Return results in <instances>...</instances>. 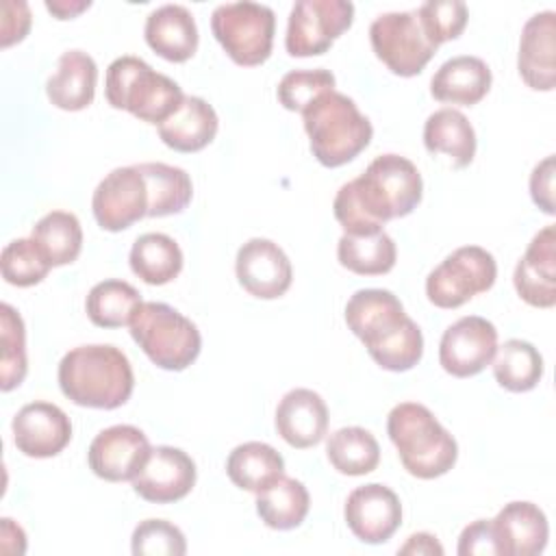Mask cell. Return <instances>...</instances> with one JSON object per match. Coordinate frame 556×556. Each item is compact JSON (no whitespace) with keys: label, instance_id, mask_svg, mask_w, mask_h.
<instances>
[{"label":"cell","instance_id":"6da1fadb","mask_svg":"<svg viewBox=\"0 0 556 556\" xmlns=\"http://www.w3.org/2000/svg\"><path fill=\"white\" fill-rule=\"evenodd\" d=\"M421 195L417 165L400 154H380L358 178L341 185L332 211L343 235H369L382 230L389 219L413 213Z\"/></svg>","mask_w":556,"mask_h":556},{"label":"cell","instance_id":"7a4b0ae2","mask_svg":"<svg viewBox=\"0 0 556 556\" xmlns=\"http://www.w3.org/2000/svg\"><path fill=\"white\" fill-rule=\"evenodd\" d=\"M345 324L387 371H408L421 361V328L387 289H358L345 304Z\"/></svg>","mask_w":556,"mask_h":556},{"label":"cell","instance_id":"3957f363","mask_svg":"<svg viewBox=\"0 0 556 556\" xmlns=\"http://www.w3.org/2000/svg\"><path fill=\"white\" fill-rule=\"evenodd\" d=\"M59 387L67 400L87 408L113 410L124 406L135 389L126 354L109 343L78 345L59 363Z\"/></svg>","mask_w":556,"mask_h":556},{"label":"cell","instance_id":"277c9868","mask_svg":"<svg viewBox=\"0 0 556 556\" xmlns=\"http://www.w3.org/2000/svg\"><path fill=\"white\" fill-rule=\"evenodd\" d=\"M387 434L404 469L419 480L445 476L456 465V439L424 404L402 402L393 406L387 417Z\"/></svg>","mask_w":556,"mask_h":556},{"label":"cell","instance_id":"5b68a950","mask_svg":"<svg viewBox=\"0 0 556 556\" xmlns=\"http://www.w3.org/2000/svg\"><path fill=\"white\" fill-rule=\"evenodd\" d=\"M304 130L311 152L324 167H341L354 161L371 141L374 126L352 98L328 91L313 100L304 111Z\"/></svg>","mask_w":556,"mask_h":556},{"label":"cell","instance_id":"8992f818","mask_svg":"<svg viewBox=\"0 0 556 556\" xmlns=\"http://www.w3.org/2000/svg\"><path fill=\"white\" fill-rule=\"evenodd\" d=\"M104 96L113 109L128 111L141 122L163 124L185 100L176 80L154 72L139 56H117L106 67Z\"/></svg>","mask_w":556,"mask_h":556},{"label":"cell","instance_id":"52a82bcc","mask_svg":"<svg viewBox=\"0 0 556 556\" xmlns=\"http://www.w3.org/2000/svg\"><path fill=\"white\" fill-rule=\"evenodd\" d=\"M128 328L143 354L167 371L187 369L202 350L198 326L163 302H141Z\"/></svg>","mask_w":556,"mask_h":556},{"label":"cell","instance_id":"ba28073f","mask_svg":"<svg viewBox=\"0 0 556 556\" xmlns=\"http://www.w3.org/2000/svg\"><path fill=\"white\" fill-rule=\"evenodd\" d=\"M211 30L237 65L254 67L271 54L276 15L267 4L226 2L215 7Z\"/></svg>","mask_w":556,"mask_h":556},{"label":"cell","instance_id":"9c48e42d","mask_svg":"<svg viewBox=\"0 0 556 556\" xmlns=\"http://www.w3.org/2000/svg\"><path fill=\"white\" fill-rule=\"evenodd\" d=\"M497 263L480 245H463L447 254L426 278V295L439 308H458L493 287Z\"/></svg>","mask_w":556,"mask_h":556},{"label":"cell","instance_id":"30bf717a","mask_svg":"<svg viewBox=\"0 0 556 556\" xmlns=\"http://www.w3.org/2000/svg\"><path fill=\"white\" fill-rule=\"evenodd\" d=\"M376 56L397 76H417L434 56L437 46L424 35L415 11H391L378 15L369 26Z\"/></svg>","mask_w":556,"mask_h":556},{"label":"cell","instance_id":"8fae6325","mask_svg":"<svg viewBox=\"0 0 556 556\" xmlns=\"http://www.w3.org/2000/svg\"><path fill=\"white\" fill-rule=\"evenodd\" d=\"M354 20L348 0H298L291 7L285 48L291 56H317L330 50Z\"/></svg>","mask_w":556,"mask_h":556},{"label":"cell","instance_id":"7c38bea8","mask_svg":"<svg viewBox=\"0 0 556 556\" xmlns=\"http://www.w3.org/2000/svg\"><path fill=\"white\" fill-rule=\"evenodd\" d=\"M91 211L102 230L119 232L148 217V187L137 165L115 167L96 187Z\"/></svg>","mask_w":556,"mask_h":556},{"label":"cell","instance_id":"4fadbf2b","mask_svg":"<svg viewBox=\"0 0 556 556\" xmlns=\"http://www.w3.org/2000/svg\"><path fill=\"white\" fill-rule=\"evenodd\" d=\"M495 352V326L480 315H467L445 328L439 343V363L450 376L469 378L491 365Z\"/></svg>","mask_w":556,"mask_h":556},{"label":"cell","instance_id":"5bb4252c","mask_svg":"<svg viewBox=\"0 0 556 556\" xmlns=\"http://www.w3.org/2000/svg\"><path fill=\"white\" fill-rule=\"evenodd\" d=\"M150 450L148 437L137 426L117 424L93 437L87 450V463L98 478L124 482L141 471Z\"/></svg>","mask_w":556,"mask_h":556},{"label":"cell","instance_id":"9a60e30c","mask_svg":"<svg viewBox=\"0 0 556 556\" xmlns=\"http://www.w3.org/2000/svg\"><path fill=\"white\" fill-rule=\"evenodd\" d=\"M239 285L258 300L285 295L293 280V267L285 250L271 239H248L235 258Z\"/></svg>","mask_w":556,"mask_h":556},{"label":"cell","instance_id":"2e32d148","mask_svg":"<svg viewBox=\"0 0 556 556\" xmlns=\"http://www.w3.org/2000/svg\"><path fill=\"white\" fill-rule=\"evenodd\" d=\"M343 517L352 534L369 545L387 543L402 523L400 497L380 482L356 486L343 506Z\"/></svg>","mask_w":556,"mask_h":556},{"label":"cell","instance_id":"e0dca14e","mask_svg":"<svg viewBox=\"0 0 556 556\" xmlns=\"http://www.w3.org/2000/svg\"><path fill=\"white\" fill-rule=\"evenodd\" d=\"M130 482L135 493L146 502L172 504L191 493L195 484V463L180 447L156 445Z\"/></svg>","mask_w":556,"mask_h":556},{"label":"cell","instance_id":"ac0fdd59","mask_svg":"<svg viewBox=\"0 0 556 556\" xmlns=\"http://www.w3.org/2000/svg\"><path fill=\"white\" fill-rule=\"evenodd\" d=\"M15 447L30 458H52L72 441L70 417L50 402L24 404L11 424Z\"/></svg>","mask_w":556,"mask_h":556},{"label":"cell","instance_id":"d6986e66","mask_svg":"<svg viewBox=\"0 0 556 556\" xmlns=\"http://www.w3.org/2000/svg\"><path fill=\"white\" fill-rule=\"evenodd\" d=\"M517 295L536 308L556 304V228L539 230L528 243L513 274Z\"/></svg>","mask_w":556,"mask_h":556},{"label":"cell","instance_id":"ffe728a7","mask_svg":"<svg viewBox=\"0 0 556 556\" xmlns=\"http://www.w3.org/2000/svg\"><path fill=\"white\" fill-rule=\"evenodd\" d=\"M517 70L521 80L536 91L556 85V13H534L521 28Z\"/></svg>","mask_w":556,"mask_h":556},{"label":"cell","instance_id":"44dd1931","mask_svg":"<svg viewBox=\"0 0 556 556\" xmlns=\"http://www.w3.org/2000/svg\"><path fill=\"white\" fill-rule=\"evenodd\" d=\"M328 406L313 389H291L276 406L274 426L285 443L298 450L317 445L328 432Z\"/></svg>","mask_w":556,"mask_h":556},{"label":"cell","instance_id":"7402d4cb","mask_svg":"<svg viewBox=\"0 0 556 556\" xmlns=\"http://www.w3.org/2000/svg\"><path fill=\"white\" fill-rule=\"evenodd\" d=\"M502 556H534L547 545L545 513L532 502H510L491 519Z\"/></svg>","mask_w":556,"mask_h":556},{"label":"cell","instance_id":"603a6c76","mask_svg":"<svg viewBox=\"0 0 556 556\" xmlns=\"http://www.w3.org/2000/svg\"><path fill=\"white\" fill-rule=\"evenodd\" d=\"M146 43L165 61L185 63L198 50V26L182 4H163L146 17Z\"/></svg>","mask_w":556,"mask_h":556},{"label":"cell","instance_id":"cb8c5ba5","mask_svg":"<svg viewBox=\"0 0 556 556\" xmlns=\"http://www.w3.org/2000/svg\"><path fill=\"white\" fill-rule=\"evenodd\" d=\"M491 70L480 56L458 54L447 59L430 80V93L439 102L473 106L491 89Z\"/></svg>","mask_w":556,"mask_h":556},{"label":"cell","instance_id":"d4e9b609","mask_svg":"<svg viewBox=\"0 0 556 556\" xmlns=\"http://www.w3.org/2000/svg\"><path fill=\"white\" fill-rule=\"evenodd\" d=\"M156 128L167 148L176 152H200L215 139L219 119L204 98L185 96L182 104Z\"/></svg>","mask_w":556,"mask_h":556},{"label":"cell","instance_id":"484cf974","mask_svg":"<svg viewBox=\"0 0 556 556\" xmlns=\"http://www.w3.org/2000/svg\"><path fill=\"white\" fill-rule=\"evenodd\" d=\"M98 65L83 50L61 54L56 72L46 83L48 100L63 111H83L93 102Z\"/></svg>","mask_w":556,"mask_h":556},{"label":"cell","instance_id":"4316f807","mask_svg":"<svg viewBox=\"0 0 556 556\" xmlns=\"http://www.w3.org/2000/svg\"><path fill=\"white\" fill-rule=\"evenodd\" d=\"M424 146L430 154H447L456 169L467 167L476 156V130L456 109H439L424 124Z\"/></svg>","mask_w":556,"mask_h":556},{"label":"cell","instance_id":"83f0119b","mask_svg":"<svg viewBox=\"0 0 556 556\" xmlns=\"http://www.w3.org/2000/svg\"><path fill=\"white\" fill-rule=\"evenodd\" d=\"M226 473L235 486L261 493L285 476V460L269 443L248 441L228 454Z\"/></svg>","mask_w":556,"mask_h":556},{"label":"cell","instance_id":"f1b7e54d","mask_svg":"<svg viewBox=\"0 0 556 556\" xmlns=\"http://www.w3.org/2000/svg\"><path fill=\"white\" fill-rule=\"evenodd\" d=\"M130 269L146 285H167L182 269L180 245L163 232H146L135 239L130 248Z\"/></svg>","mask_w":556,"mask_h":556},{"label":"cell","instance_id":"f546056e","mask_svg":"<svg viewBox=\"0 0 556 556\" xmlns=\"http://www.w3.org/2000/svg\"><path fill=\"white\" fill-rule=\"evenodd\" d=\"M311 508V495L306 486L295 480L280 476L267 489L256 493V513L261 521L271 530L298 528Z\"/></svg>","mask_w":556,"mask_h":556},{"label":"cell","instance_id":"4dcf8cb0","mask_svg":"<svg viewBox=\"0 0 556 556\" xmlns=\"http://www.w3.org/2000/svg\"><path fill=\"white\" fill-rule=\"evenodd\" d=\"M137 167L148 187V217L178 215L189 206L193 185L182 167L167 163H139Z\"/></svg>","mask_w":556,"mask_h":556},{"label":"cell","instance_id":"1f68e13d","mask_svg":"<svg viewBox=\"0 0 556 556\" xmlns=\"http://www.w3.org/2000/svg\"><path fill=\"white\" fill-rule=\"evenodd\" d=\"M337 258L352 274L382 276L393 269L397 248L384 230L369 235H343L337 243Z\"/></svg>","mask_w":556,"mask_h":556},{"label":"cell","instance_id":"d6a6232c","mask_svg":"<svg viewBox=\"0 0 556 556\" xmlns=\"http://www.w3.org/2000/svg\"><path fill=\"white\" fill-rule=\"evenodd\" d=\"M493 376L497 384L513 393L532 391L543 376V356L523 339H508L493 356Z\"/></svg>","mask_w":556,"mask_h":556},{"label":"cell","instance_id":"836d02e7","mask_svg":"<svg viewBox=\"0 0 556 556\" xmlns=\"http://www.w3.org/2000/svg\"><path fill=\"white\" fill-rule=\"evenodd\" d=\"M326 456L339 473L365 476L378 467L380 445L369 430L361 426H348L334 430L328 437Z\"/></svg>","mask_w":556,"mask_h":556},{"label":"cell","instance_id":"e575fe53","mask_svg":"<svg viewBox=\"0 0 556 556\" xmlns=\"http://www.w3.org/2000/svg\"><path fill=\"white\" fill-rule=\"evenodd\" d=\"M139 306L141 293L130 282L119 278H109L93 285L85 300L87 317L100 328L128 326Z\"/></svg>","mask_w":556,"mask_h":556},{"label":"cell","instance_id":"d590c367","mask_svg":"<svg viewBox=\"0 0 556 556\" xmlns=\"http://www.w3.org/2000/svg\"><path fill=\"white\" fill-rule=\"evenodd\" d=\"M30 239H35L52 267H61L78 258L83 248V228L74 213L50 211L33 226Z\"/></svg>","mask_w":556,"mask_h":556},{"label":"cell","instance_id":"8d00e7d4","mask_svg":"<svg viewBox=\"0 0 556 556\" xmlns=\"http://www.w3.org/2000/svg\"><path fill=\"white\" fill-rule=\"evenodd\" d=\"M0 389L11 391L26 378V330L20 313L11 304L0 306Z\"/></svg>","mask_w":556,"mask_h":556},{"label":"cell","instance_id":"74e56055","mask_svg":"<svg viewBox=\"0 0 556 556\" xmlns=\"http://www.w3.org/2000/svg\"><path fill=\"white\" fill-rule=\"evenodd\" d=\"M2 278L13 287L39 285L52 269L35 239H15L4 245L0 256Z\"/></svg>","mask_w":556,"mask_h":556},{"label":"cell","instance_id":"f35d334b","mask_svg":"<svg viewBox=\"0 0 556 556\" xmlns=\"http://www.w3.org/2000/svg\"><path fill=\"white\" fill-rule=\"evenodd\" d=\"M334 89V74L324 67L293 70L278 83V102L287 111H304L313 100Z\"/></svg>","mask_w":556,"mask_h":556},{"label":"cell","instance_id":"ab89813d","mask_svg":"<svg viewBox=\"0 0 556 556\" xmlns=\"http://www.w3.org/2000/svg\"><path fill=\"white\" fill-rule=\"evenodd\" d=\"M424 35L437 48L456 39L467 26V7L460 0H428L415 11Z\"/></svg>","mask_w":556,"mask_h":556},{"label":"cell","instance_id":"60d3db41","mask_svg":"<svg viewBox=\"0 0 556 556\" xmlns=\"http://www.w3.org/2000/svg\"><path fill=\"white\" fill-rule=\"evenodd\" d=\"M130 549L135 556H182L187 541L178 526L165 519H146L132 530Z\"/></svg>","mask_w":556,"mask_h":556},{"label":"cell","instance_id":"b9f144b4","mask_svg":"<svg viewBox=\"0 0 556 556\" xmlns=\"http://www.w3.org/2000/svg\"><path fill=\"white\" fill-rule=\"evenodd\" d=\"M456 552L460 556H502L491 519H478L465 526Z\"/></svg>","mask_w":556,"mask_h":556},{"label":"cell","instance_id":"7bdbcfd3","mask_svg":"<svg viewBox=\"0 0 556 556\" xmlns=\"http://www.w3.org/2000/svg\"><path fill=\"white\" fill-rule=\"evenodd\" d=\"M530 195L532 202L547 215L556 213L554 206V154L545 156L534 165L530 174Z\"/></svg>","mask_w":556,"mask_h":556},{"label":"cell","instance_id":"ee69618b","mask_svg":"<svg viewBox=\"0 0 556 556\" xmlns=\"http://www.w3.org/2000/svg\"><path fill=\"white\" fill-rule=\"evenodd\" d=\"M30 28V9L26 2L4 0L2 2V48L22 41Z\"/></svg>","mask_w":556,"mask_h":556},{"label":"cell","instance_id":"f6af8a7d","mask_svg":"<svg viewBox=\"0 0 556 556\" xmlns=\"http://www.w3.org/2000/svg\"><path fill=\"white\" fill-rule=\"evenodd\" d=\"M400 554H415V556H432V554H443V545L437 541L434 534L430 532H417V534H410L408 541L397 549Z\"/></svg>","mask_w":556,"mask_h":556},{"label":"cell","instance_id":"bcb514c9","mask_svg":"<svg viewBox=\"0 0 556 556\" xmlns=\"http://www.w3.org/2000/svg\"><path fill=\"white\" fill-rule=\"evenodd\" d=\"M89 0H46V9L56 17V20H72L85 9H89Z\"/></svg>","mask_w":556,"mask_h":556}]
</instances>
